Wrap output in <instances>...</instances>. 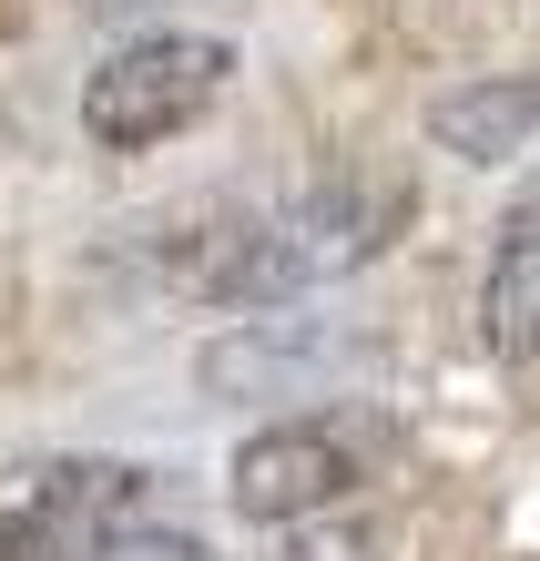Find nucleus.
Listing matches in <instances>:
<instances>
[{"label":"nucleus","mask_w":540,"mask_h":561,"mask_svg":"<svg viewBox=\"0 0 540 561\" xmlns=\"http://www.w3.org/2000/svg\"><path fill=\"white\" fill-rule=\"evenodd\" d=\"M92 561H215L194 531H174V520H133V531H113Z\"/></svg>","instance_id":"nucleus-8"},{"label":"nucleus","mask_w":540,"mask_h":561,"mask_svg":"<svg viewBox=\"0 0 540 561\" xmlns=\"http://www.w3.org/2000/svg\"><path fill=\"white\" fill-rule=\"evenodd\" d=\"M378 459H388V419L367 399H326V409L265 419L255 439L225 459V501L245 520H265V531H296V520L336 511L347 490H367Z\"/></svg>","instance_id":"nucleus-2"},{"label":"nucleus","mask_w":540,"mask_h":561,"mask_svg":"<svg viewBox=\"0 0 540 561\" xmlns=\"http://www.w3.org/2000/svg\"><path fill=\"white\" fill-rule=\"evenodd\" d=\"M409 215H418V184L409 174L336 163V174L296 184L286 205L225 225V245H205V266H194V296H205V307H234V317L296 307V296H317V286L367 276L398 236H409Z\"/></svg>","instance_id":"nucleus-1"},{"label":"nucleus","mask_w":540,"mask_h":561,"mask_svg":"<svg viewBox=\"0 0 540 561\" xmlns=\"http://www.w3.org/2000/svg\"><path fill=\"white\" fill-rule=\"evenodd\" d=\"M234 82V51L215 42V31H143V42L103 51L82 72V134L103 153H153L194 134Z\"/></svg>","instance_id":"nucleus-3"},{"label":"nucleus","mask_w":540,"mask_h":561,"mask_svg":"<svg viewBox=\"0 0 540 561\" xmlns=\"http://www.w3.org/2000/svg\"><path fill=\"white\" fill-rule=\"evenodd\" d=\"M153 501L143 459H92V449H51V459H11L0 470V561H92L113 531H133Z\"/></svg>","instance_id":"nucleus-4"},{"label":"nucleus","mask_w":540,"mask_h":561,"mask_svg":"<svg viewBox=\"0 0 540 561\" xmlns=\"http://www.w3.org/2000/svg\"><path fill=\"white\" fill-rule=\"evenodd\" d=\"M367 337L347 327H307V317H245L234 337L205 347V388L225 399H286V388H326L336 368H357Z\"/></svg>","instance_id":"nucleus-5"},{"label":"nucleus","mask_w":540,"mask_h":561,"mask_svg":"<svg viewBox=\"0 0 540 561\" xmlns=\"http://www.w3.org/2000/svg\"><path fill=\"white\" fill-rule=\"evenodd\" d=\"M428 144L459 163H520L540 153V72H480L428 103Z\"/></svg>","instance_id":"nucleus-6"},{"label":"nucleus","mask_w":540,"mask_h":561,"mask_svg":"<svg viewBox=\"0 0 540 561\" xmlns=\"http://www.w3.org/2000/svg\"><path fill=\"white\" fill-rule=\"evenodd\" d=\"M480 337H490V357H540V174L499 215V245L480 276Z\"/></svg>","instance_id":"nucleus-7"}]
</instances>
